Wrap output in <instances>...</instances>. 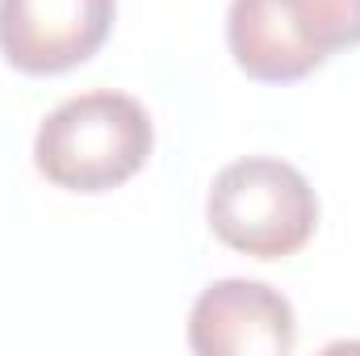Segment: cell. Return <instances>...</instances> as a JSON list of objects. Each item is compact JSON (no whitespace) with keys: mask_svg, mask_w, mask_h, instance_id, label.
Listing matches in <instances>:
<instances>
[{"mask_svg":"<svg viewBox=\"0 0 360 356\" xmlns=\"http://www.w3.org/2000/svg\"><path fill=\"white\" fill-rule=\"evenodd\" d=\"M293 344V306L264 281H214L188 310V348L197 356H289Z\"/></svg>","mask_w":360,"mask_h":356,"instance_id":"5","label":"cell"},{"mask_svg":"<svg viewBox=\"0 0 360 356\" xmlns=\"http://www.w3.org/2000/svg\"><path fill=\"white\" fill-rule=\"evenodd\" d=\"M226 42L248 80L293 84L360 46V0H231Z\"/></svg>","mask_w":360,"mask_h":356,"instance_id":"2","label":"cell"},{"mask_svg":"<svg viewBox=\"0 0 360 356\" xmlns=\"http://www.w3.org/2000/svg\"><path fill=\"white\" fill-rule=\"evenodd\" d=\"M155 147L143 101L113 89L68 96L34 134V168L72 193H109L134 177Z\"/></svg>","mask_w":360,"mask_h":356,"instance_id":"1","label":"cell"},{"mask_svg":"<svg viewBox=\"0 0 360 356\" xmlns=\"http://www.w3.org/2000/svg\"><path fill=\"white\" fill-rule=\"evenodd\" d=\"M205 218L226 248L256 260H285L310 243L319 227V197L293 164L252 155L214 177Z\"/></svg>","mask_w":360,"mask_h":356,"instance_id":"3","label":"cell"},{"mask_svg":"<svg viewBox=\"0 0 360 356\" xmlns=\"http://www.w3.org/2000/svg\"><path fill=\"white\" fill-rule=\"evenodd\" d=\"M117 0H0V55L25 76H59L105 46Z\"/></svg>","mask_w":360,"mask_h":356,"instance_id":"4","label":"cell"}]
</instances>
